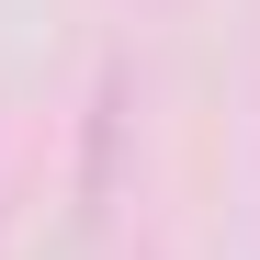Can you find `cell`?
Masks as SVG:
<instances>
[]
</instances>
